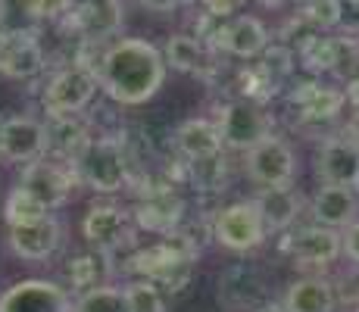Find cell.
Wrapping results in <instances>:
<instances>
[{"label":"cell","mask_w":359,"mask_h":312,"mask_svg":"<svg viewBox=\"0 0 359 312\" xmlns=\"http://www.w3.org/2000/svg\"><path fill=\"white\" fill-rule=\"evenodd\" d=\"M100 88L122 107H141L163 88L165 60L154 44L137 38H122L107 47L97 72Z\"/></svg>","instance_id":"1"},{"label":"cell","mask_w":359,"mask_h":312,"mask_svg":"<svg viewBox=\"0 0 359 312\" xmlns=\"http://www.w3.org/2000/svg\"><path fill=\"white\" fill-rule=\"evenodd\" d=\"M200 247L194 244V238L184 231H172L165 234L163 244L144 247L131 256L128 269L135 275H141L144 281L163 284L165 290L178 294L188 287L191 275H194V259H197Z\"/></svg>","instance_id":"2"},{"label":"cell","mask_w":359,"mask_h":312,"mask_svg":"<svg viewBox=\"0 0 359 312\" xmlns=\"http://www.w3.org/2000/svg\"><path fill=\"white\" fill-rule=\"evenodd\" d=\"M219 137L225 147L231 150H253L257 144H262L266 137H272V116L262 109V103L257 100H231L222 107V116L216 122Z\"/></svg>","instance_id":"3"},{"label":"cell","mask_w":359,"mask_h":312,"mask_svg":"<svg viewBox=\"0 0 359 312\" xmlns=\"http://www.w3.org/2000/svg\"><path fill=\"white\" fill-rule=\"evenodd\" d=\"M79 175L85 178L94 191L113 194L126 184L128 178V156L119 141L113 137H91L85 154L79 156Z\"/></svg>","instance_id":"4"},{"label":"cell","mask_w":359,"mask_h":312,"mask_svg":"<svg viewBox=\"0 0 359 312\" xmlns=\"http://www.w3.org/2000/svg\"><path fill=\"white\" fill-rule=\"evenodd\" d=\"M97 91V79L79 66H66L57 72L44 88V109L47 116H75L91 103Z\"/></svg>","instance_id":"5"},{"label":"cell","mask_w":359,"mask_h":312,"mask_svg":"<svg viewBox=\"0 0 359 312\" xmlns=\"http://www.w3.org/2000/svg\"><path fill=\"white\" fill-rule=\"evenodd\" d=\"M212 238H216L222 247L234 250V253H244V250L259 247L262 238H266V228H262L259 212H257V206H253V200H247V203L225 206V210L216 216Z\"/></svg>","instance_id":"6"},{"label":"cell","mask_w":359,"mask_h":312,"mask_svg":"<svg viewBox=\"0 0 359 312\" xmlns=\"http://www.w3.org/2000/svg\"><path fill=\"white\" fill-rule=\"evenodd\" d=\"M247 175L262 187H285L297 175L294 150L281 137H266L253 150H247Z\"/></svg>","instance_id":"7"},{"label":"cell","mask_w":359,"mask_h":312,"mask_svg":"<svg viewBox=\"0 0 359 312\" xmlns=\"http://www.w3.org/2000/svg\"><path fill=\"white\" fill-rule=\"evenodd\" d=\"M75 184V175L60 163H47V159H34V163L25 165L22 182L19 187L29 191L34 200H38L44 210H57L69 200Z\"/></svg>","instance_id":"8"},{"label":"cell","mask_w":359,"mask_h":312,"mask_svg":"<svg viewBox=\"0 0 359 312\" xmlns=\"http://www.w3.org/2000/svg\"><path fill=\"white\" fill-rule=\"evenodd\" d=\"M44 69L38 32H0V75L6 79H34Z\"/></svg>","instance_id":"9"},{"label":"cell","mask_w":359,"mask_h":312,"mask_svg":"<svg viewBox=\"0 0 359 312\" xmlns=\"http://www.w3.org/2000/svg\"><path fill=\"white\" fill-rule=\"evenodd\" d=\"M0 312H72L66 287L53 281H19L0 297Z\"/></svg>","instance_id":"10"},{"label":"cell","mask_w":359,"mask_h":312,"mask_svg":"<svg viewBox=\"0 0 359 312\" xmlns=\"http://www.w3.org/2000/svg\"><path fill=\"white\" fill-rule=\"evenodd\" d=\"M47 150V128L29 116H13L0 122V156L13 163H34Z\"/></svg>","instance_id":"11"},{"label":"cell","mask_w":359,"mask_h":312,"mask_svg":"<svg viewBox=\"0 0 359 312\" xmlns=\"http://www.w3.org/2000/svg\"><path fill=\"white\" fill-rule=\"evenodd\" d=\"M219 300L234 312H257L269 303V290L262 281L259 269L253 266H231L229 272L219 278Z\"/></svg>","instance_id":"12"},{"label":"cell","mask_w":359,"mask_h":312,"mask_svg":"<svg viewBox=\"0 0 359 312\" xmlns=\"http://www.w3.org/2000/svg\"><path fill=\"white\" fill-rule=\"evenodd\" d=\"M66 25L79 38L109 41L122 29V4L119 0H81L79 6H72Z\"/></svg>","instance_id":"13"},{"label":"cell","mask_w":359,"mask_h":312,"mask_svg":"<svg viewBox=\"0 0 359 312\" xmlns=\"http://www.w3.org/2000/svg\"><path fill=\"white\" fill-rule=\"evenodd\" d=\"M285 250L297 266H328L341 256V234L325 225H309L287 234Z\"/></svg>","instance_id":"14"},{"label":"cell","mask_w":359,"mask_h":312,"mask_svg":"<svg viewBox=\"0 0 359 312\" xmlns=\"http://www.w3.org/2000/svg\"><path fill=\"white\" fill-rule=\"evenodd\" d=\"M287 103L297 109V119L303 125H322V122L337 119V113L344 109L347 100H344V91H337V88L306 81V85H297L287 94Z\"/></svg>","instance_id":"15"},{"label":"cell","mask_w":359,"mask_h":312,"mask_svg":"<svg viewBox=\"0 0 359 312\" xmlns=\"http://www.w3.org/2000/svg\"><path fill=\"white\" fill-rule=\"evenodd\" d=\"M359 165V147L350 137L337 135L322 144L319 156H316V175L322 184H344L350 187Z\"/></svg>","instance_id":"16"},{"label":"cell","mask_w":359,"mask_h":312,"mask_svg":"<svg viewBox=\"0 0 359 312\" xmlns=\"http://www.w3.org/2000/svg\"><path fill=\"white\" fill-rule=\"evenodd\" d=\"M266 47H269V32L259 19L234 16V19H225L222 34H219L212 50H225V53H231V57L253 60V57H259Z\"/></svg>","instance_id":"17"},{"label":"cell","mask_w":359,"mask_h":312,"mask_svg":"<svg viewBox=\"0 0 359 312\" xmlns=\"http://www.w3.org/2000/svg\"><path fill=\"white\" fill-rule=\"evenodd\" d=\"M182 216H184V203L172 187H165V191H150L147 197L135 206V222L141 228H147V231H156V234L178 231Z\"/></svg>","instance_id":"18"},{"label":"cell","mask_w":359,"mask_h":312,"mask_svg":"<svg viewBox=\"0 0 359 312\" xmlns=\"http://www.w3.org/2000/svg\"><path fill=\"white\" fill-rule=\"evenodd\" d=\"M85 238L91 240L103 253H113L122 244H128L131 238V225L128 216L119 206H91V212L85 216Z\"/></svg>","instance_id":"19"},{"label":"cell","mask_w":359,"mask_h":312,"mask_svg":"<svg viewBox=\"0 0 359 312\" xmlns=\"http://www.w3.org/2000/svg\"><path fill=\"white\" fill-rule=\"evenodd\" d=\"M91 144V131H88L85 119L75 116H50L47 125V150L57 156V163H79L85 147Z\"/></svg>","instance_id":"20"},{"label":"cell","mask_w":359,"mask_h":312,"mask_svg":"<svg viewBox=\"0 0 359 312\" xmlns=\"http://www.w3.org/2000/svg\"><path fill=\"white\" fill-rule=\"evenodd\" d=\"M57 244H60V225L50 216L10 228V247L22 259H47L57 250Z\"/></svg>","instance_id":"21"},{"label":"cell","mask_w":359,"mask_h":312,"mask_svg":"<svg viewBox=\"0 0 359 312\" xmlns=\"http://www.w3.org/2000/svg\"><path fill=\"white\" fill-rule=\"evenodd\" d=\"M253 206H257L266 234H272V231H285V228L297 219V212H300V197L294 194L291 184L262 187L257 197H253Z\"/></svg>","instance_id":"22"},{"label":"cell","mask_w":359,"mask_h":312,"mask_svg":"<svg viewBox=\"0 0 359 312\" xmlns=\"http://www.w3.org/2000/svg\"><path fill=\"white\" fill-rule=\"evenodd\" d=\"M313 216L325 228H344L356 216V197L344 184H325L313 197Z\"/></svg>","instance_id":"23"},{"label":"cell","mask_w":359,"mask_h":312,"mask_svg":"<svg viewBox=\"0 0 359 312\" xmlns=\"http://www.w3.org/2000/svg\"><path fill=\"white\" fill-rule=\"evenodd\" d=\"M163 60L165 66L178 69V72H194L203 79H210V72L216 69V62H210L206 57V47L191 34H172L163 47Z\"/></svg>","instance_id":"24"},{"label":"cell","mask_w":359,"mask_h":312,"mask_svg":"<svg viewBox=\"0 0 359 312\" xmlns=\"http://www.w3.org/2000/svg\"><path fill=\"white\" fill-rule=\"evenodd\" d=\"M175 147L188 159H203L222 150V137H219L216 122L206 119H188L175 128Z\"/></svg>","instance_id":"25"},{"label":"cell","mask_w":359,"mask_h":312,"mask_svg":"<svg viewBox=\"0 0 359 312\" xmlns=\"http://www.w3.org/2000/svg\"><path fill=\"white\" fill-rule=\"evenodd\" d=\"M334 287L322 278H303L291 284L285 297V309L287 312H334Z\"/></svg>","instance_id":"26"},{"label":"cell","mask_w":359,"mask_h":312,"mask_svg":"<svg viewBox=\"0 0 359 312\" xmlns=\"http://www.w3.org/2000/svg\"><path fill=\"white\" fill-rule=\"evenodd\" d=\"M113 272L109 266V253L94 250V253H79L75 259H69L66 266V278L72 284V290H94V287H107V278Z\"/></svg>","instance_id":"27"},{"label":"cell","mask_w":359,"mask_h":312,"mask_svg":"<svg viewBox=\"0 0 359 312\" xmlns=\"http://www.w3.org/2000/svg\"><path fill=\"white\" fill-rule=\"evenodd\" d=\"M38 0H0V32H38Z\"/></svg>","instance_id":"28"},{"label":"cell","mask_w":359,"mask_h":312,"mask_svg":"<svg viewBox=\"0 0 359 312\" xmlns=\"http://www.w3.org/2000/svg\"><path fill=\"white\" fill-rule=\"evenodd\" d=\"M188 175H191V182H194V187H200V191H225L229 165H225L222 154H212V156H203V159H191Z\"/></svg>","instance_id":"29"},{"label":"cell","mask_w":359,"mask_h":312,"mask_svg":"<svg viewBox=\"0 0 359 312\" xmlns=\"http://www.w3.org/2000/svg\"><path fill=\"white\" fill-rule=\"evenodd\" d=\"M72 312H128L126 294L116 287H94L79 297Z\"/></svg>","instance_id":"30"},{"label":"cell","mask_w":359,"mask_h":312,"mask_svg":"<svg viewBox=\"0 0 359 312\" xmlns=\"http://www.w3.org/2000/svg\"><path fill=\"white\" fill-rule=\"evenodd\" d=\"M4 216H6V222H10V228H13V225H25V222H38V219H44V216H47V210L32 197L29 191L16 187V191H13L10 197H6Z\"/></svg>","instance_id":"31"},{"label":"cell","mask_w":359,"mask_h":312,"mask_svg":"<svg viewBox=\"0 0 359 312\" xmlns=\"http://www.w3.org/2000/svg\"><path fill=\"white\" fill-rule=\"evenodd\" d=\"M126 303H128V312H165V303H163V294L154 281H131L126 290Z\"/></svg>","instance_id":"32"},{"label":"cell","mask_w":359,"mask_h":312,"mask_svg":"<svg viewBox=\"0 0 359 312\" xmlns=\"http://www.w3.org/2000/svg\"><path fill=\"white\" fill-rule=\"evenodd\" d=\"M294 50L291 47H285V44H272V47H266V50L259 53V69L272 79V85L278 88L281 81L287 79V75L294 72Z\"/></svg>","instance_id":"33"},{"label":"cell","mask_w":359,"mask_h":312,"mask_svg":"<svg viewBox=\"0 0 359 312\" xmlns=\"http://www.w3.org/2000/svg\"><path fill=\"white\" fill-rule=\"evenodd\" d=\"M297 57L303 60V66L309 72H331L334 69V38H316L309 47H303Z\"/></svg>","instance_id":"34"},{"label":"cell","mask_w":359,"mask_h":312,"mask_svg":"<svg viewBox=\"0 0 359 312\" xmlns=\"http://www.w3.org/2000/svg\"><path fill=\"white\" fill-rule=\"evenodd\" d=\"M303 6H306V10H303V16H306L319 32L337 29V22H341L337 0H309V4H303Z\"/></svg>","instance_id":"35"},{"label":"cell","mask_w":359,"mask_h":312,"mask_svg":"<svg viewBox=\"0 0 359 312\" xmlns=\"http://www.w3.org/2000/svg\"><path fill=\"white\" fill-rule=\"evenodd\" d=\"M337 10H341V29L350 32L353 38H359V0H337Z\"/></svg>","instance_id":"36"},{"label":"cell","mask_w":359,"mask_h":312,"mask_svg":"<svg viewBox=\"0 0 359 312\" xmlns=\"http://www.w3.org/2000/svg\"><path fill=\"white\" fill-rule=\"evenodd\" d=\"M41 19H69L72 13V0H38Z\"/></svg>","instance_id":"37"},{"label":"cell","mask_w":359,"mask_h":312,"mask_svg":"<svg viewBox=\"0 0 359 312\" xmlns=\"http://www.w3.org/2000/svg\"><path fill=\"white\" fill-rule=\"evenodd\" d=\"M241 4H244V0H203L206 13H212V16H222V19H231V13H238Z\"/></svg>","instance_id":"38"},{"label":"cell","mask_w":359,"mask_h":312,"mask_svg":"<svg viewBox=\"0 0 359 312\" xmlns=\"http://www.w3.org/2000/svg\"><path fill=\"white\" fill-rule=\"evenodd\" d=\"M341 250L353 262H359V222H350V225H347V234L341 238Z\"/></svg>","instance_id":"39"},{"label":"cell","mask_w":359,"mask_h":312,"mask_svg":"<svg viewBox=\"0 0 359 312\" xmlns=\"http://www.w3.org/2000/svg\"><path fill=\"white\" fill-rule=\"evenodd\" d=\"M182 0H141V6H147L150 13H172Z\"/></svg>","instance_id":"40"},{"label":"cell","mask_w":359,"mask_h":312,"mask_svg":"<svg viewBox=\"0 0 359 312\" xmlns=\"http://www.w3.org/2000/svg\"><path fill=\"white\" fill-rule=\"evenodd\" d=\"M344 100H347L350 107H353V113L359 109V79H356V81H350V85H347V91H344Z\"/></svg>","instance_id":"41"},{"label":"cell","mask_w":359,"mask_h":312,"mask_svg":"<svg viewBox=\"0 0 359 312\" xmlns=\"http://www.w3.org/2000/svg\"><path fill=\"white\" fill-rule=\"evenodd\" d=\"M344 137H350V141H353L356 147H359V109L353 113V119L347 122V128H344Z\"/></svg>","instance_id":"42"},{"label":"cell","mask_w":359,"mask_h":312,"mask_svg":"<svg viewBox=\"0 0 359 312\" xmlns=\"http://www.w3.org/2000/svg\"><path fill=\"white\" fill-rule=\"evenodd\" d=\"M257 312H287V309L281 306V303H266V306H259Z\"/></svg>","instance_id":"43"},{"label":"cell","mask_w":359,"mask_h":312,"mask_svg":"<svg viewBox=\"0 0 359 312\" xmlns=\"http://www.w3.org/2000/svg\"><path fill=\"white\" fill-rule=\"evenodd\" d=\"M257 4H262V6H278L281 0H257Z\"/></svg>","instance_id":"44"},{"label":"cell","mask_w":359,"mask_h":312,"mask_svg":"<svg viewBox=\"0 0 359 312\" xmlns=\"http://www.w3.org/2000/svg\"><path fill=\"white\" fill-rule=\"evenodd\" d=\"M353 187L359 191V165H356V175H353Z\"/></svg>","instance_id":"45"},{"label":"cell","mask_w":359,"mask_h":312,"mask_svg":"<svg viewBox=\"0 0 359 312\" xmlns=\"http://www.w3.org/2000/svg\"><path fill=\"white\" fill-rule=\"evenodd\" d=\"M297 4H309V0H297Z\"/></svg>","instance_id":"46"},{"label":"cell","mask_w":359,"mask_h":312,"mask_svg":"<svg viewBox=\"0 0 359 312\" xmlns=\"http://www.w3.org/2000/svg\"><path fill=\"white\" fill-rule=\"evenodd\" d=\"M356 303H359V294H356Z\"/></svg>","instance_id":"47"}]
</instances>
